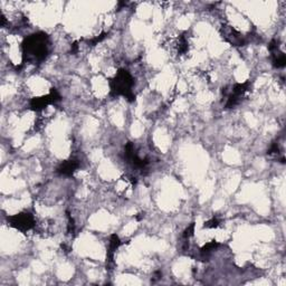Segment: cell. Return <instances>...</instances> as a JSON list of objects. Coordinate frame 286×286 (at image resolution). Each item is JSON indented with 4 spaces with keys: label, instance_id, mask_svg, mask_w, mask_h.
Returning <instances> with one entry per match:
<instances>
[{
    "label": "cell",
    "instance_id": "11",
    "mask_svg": "<svg viewBox=\"0 0 286 286\" xmlns=\"http://www.w3.org/2000/svg\"><path fill=\"white\" fill-rule=\"evenodd\" d=\"M194 233H195V222H191L190 226H188L185 232H183L182 238L185 241H189V238L194 236Z\"/></svg>",
    "mask_w": 286,
    "mask_h": 286
},
{
    "label": "cell",
    "instance_id": "9",
    "mask_svg": "<svg viewBox=\"0 0 286 286\" xmlns=\"http://www.w3.org/2000/svg\"><path fill=\"white\" fill-rule=\"evenodd\" d=\"M121 244V240L120 237L117 236L116 234H113L111 238H110V242H109V249H108V257H107V263H108V267L111 268L112 265L114 264V253L115 250L120 247Z\"/></svg>",
    "mask_w": 286,
    "mask_h": 286
},
{
    "label": "cell",
    "instance_id": "14",
    "mask_svg": "<svg viewBox=\"0 0 286 286\" xmlns=\"http://www.w3.org/2000/svg\"><path fill=\"white\" fill-rule=\"evenodd\" d=\"M280 154V148H279V143H277V142H274L272 144L271 149L268 150V154Z\"/></svg>",
    "mask_w": 286,
    "mask_h": 286
},
{
    "label": "cell",
    "instance_id": "2",
    "mask_svg": "<svg viewBox=\"0 0 286 286\" xmlns=\"http://www.w3.org/2000/svg\"><path fill=\"white\" fill-rule=\"evenodd\" d=\"M133 85H134V80L130 72L121 68L117 70L115 77L110 83L111 86L110 94L111 96H124L129 102H133L135 100V95L132 91Z\"/></svg>",
    "mask_w": 286,
    "mask_h": 286
},
{
    "label": "cell",
    "instance_id": "8",
    "mask_svg": "<svg viewBox=\"0 0 286 286\" xmlns=\"http://www.w3.org/2000/svg\"><path fill=\"white\" fill-rule=\"evenodd\" d=\"M78 168H80V161L77 159H68L66 161L62 162L60 166L57 167L56 172L61 176H65V177H70L74 172H75Z\"/></svg>",
    "mask_w": 286,
    "mask_h": 286
},
{
    "label": "cell",
    "instance_id": "4",
    "mask_svg": "<svg viewBox=\"0 0 286 286\" xmlns=\"http://www.w3.org/2000/svg\"><path fill=\"white\" fill-rule=\"evenodd\" d=\"M7 220L8 224L11 227H14L17 230H21L22 233H26L28 230L33 229L35 225H36V220H35L33 215L30 213H27V211L7 217Z\"/></svg>",
    "mask_w": 286,
    "mask_h": 286
},
{
    "label": "cell",
    "instance_id": "13",
    "mask_svg": "<svg viewBox=\"0 0 286 286\" xmlns=\"http://www.w3.org/2000/svg\"><path fill=\"white\" fill-rule=\"evenodd\" d=\"M107 37H108V33H102L99 35V36L94 37L91 39V41H88V44H91V46H95Z\"/></svg>",
    "mask_w": 286,
    "mask_h": 286
},
{
    "label": "cell",
    "instance_id": "5",
    "mask_svg": "<svg viewBox=\"0 0 286 286\" xmlns=\"http://www.w3.org/2000/svg\"><path fill=\"white\" fill-rule=\"evenodd\" d=\"M61 95L57 92L56 88L50 89V93L47 94L45 96L42 97H35L30 101V109L35 112H41L42 110H44L46 107H48L50 104H56L57 102L61 101Z\"/></svg>",
    "mask_w": 286,
    "mask_h": 286
},
{
    "label": "cell",
    "instance_id": "3",
    "mask_svg": "<svg viewBox=\"0 0 286 286\" xmlns=\"http://www.w3.org/2000/svg\"><path fill=\"white\" fill-rule=\"evenodd\" d=\"M250 88H252V82L247 81L245 83H237L233 85L230 89H222V95L226 97L225 109H233L241 103L242 97L245 96Z\"/></svg>",
    "mask_w": 286,
    "mask_h": 286
},
{
    "label": "cell",
    "instance_id": "7",
    "mask_svg": "<svg viewBox=\"0 0 286 286\" xmlns=\"http://www.w3.org/2000/svg\"><path fill=\"white\" fill-rule=\"evenodd\" d=\"M268 49L272 54L273 65L275 66L276 68H283L286 65V57L284 53L280 52L279 45H277V42L275 41V39H273V41L269 43Z\"/></svg>",
    "mask_w": 286,
    "mask_h": 286
},
{
    "label": "cell",
    "instance_id": "10",
    "mask_svg": "<svg viewBox=\"0 0 286 286\" xmlns=\"http://www.w3.org/2000/svg\"><path fill=\"white\" fill-rule=\"evenodd\" d=\"M220 245H221L220 242H218L216 241H213V242H207V244L205 246H203V247L200 249V253H199V254H200V257H203V258L208 257L209 254L211 252H213V250L218 248Z\"/></svg>",
    "mask_w": 286,
    "mask_h": 286
},
{
    "label": "cell",
    "instance_id": "12",
    "mask_svg": "<svg viewBox=\"0 0 286 286\" xmlns=\"http://www.w3.org/2000/svg\"><path fill=\"white\" fill-rule=\"evenodd\" d=\"M219 225H220V220H219L217 217H214V218H211L210 220L205 222L203 228H217Z\"/></svg>",
    "mask_w": 286,
    "mask_h": 286
},
{
    "label": "cell",
    "instance_id": "1",
    "mask_svg": "<svg viewBox=\"0 0 286 286\" xmlns=\"http://www.w3.org/2000/svg\"><path fill=\"white\" fill-rule=\"evenodd\" d=\"M48 35L38 31L23 39L22 44V64L25 63H41L48 55Z\"/></svg>",
    "mask_w": 286,
    "mask_h": 286
},
{
    "label": "cell",
    "instance_id": "15",
    "mask_svg": "<svg viewBox=\"0 0 286 286\" xmlns=\"http://www.w3.org/2000/svg\"><path fill=\"white\" fill-rule=\"evenodd\" d=\"M70 52H72L73 54H76L78 52V43H73L72 45V49H70Z\"/></svg>",
    "mask_w": 286,
    "mask_h": 286
},
{
    "label": "cell",
    "instance_id": "6",
    "mask_svg": "<svg viewBox=\"0 0 286 286\" xmlns=\"http://www.w3.org/2000/svg\"><path fill=\"white\" fill-rule=\"evenodd\" d=\"M221 36L227 43H229L233 46H245L247 43V39L245 36H242V33H240L237 29H235L232 26H222L221 27Z\"/></svg>",
    "mask_w": 286,
    "mask_h": 286
}]
</instances>
